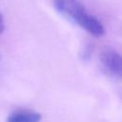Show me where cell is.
Returning <instances> with one entry per match:
<instances>
[{
	"label": "cell",
	"instance_id": "cell-2",
	"mask_svg": "<svg viewBox=\"0 0 122 122\" xmlns=\"http://www.w3.org/2000/svg\"><path fill=\"white\" fill-rule=\"evenodd\" d=\"M100 60L112 75L122 79V55L113 50H104L100 53Z\"/></svg>",
	"mask_w": 122,
	"mask_h": 122
},
{
	"label": "cell",
	"instance_id": "cell-1",
	"mask_svg": "<svg viewBox=\"0 0 122 122\" xmlns=\"http://www.w3.org/2000/svg\"><path fill=\"white\" fill-rule=\"evenodd\" d=\"M56 10L66 17L72 20L92 35L100 37L104 35L103 25L92 14H90L79 0H53Z\"/></svg>",
	"mask_w": 122,
	"mask_h": 122
},
{
	"label": "cell",
	"instance_id": "cell-3",
	"mask_svg": "<svg viewBox=\"0 0 122 122\" xmlns=\"http://www.w3.org/2000/svg\"><path fill=\"white\" fill-rule=\"evenodd\" d=\"M41 115L33 111H17L12 112L7 119V122H40Z\"/></svg>",
	"mask_w": 122,
	"mask_h": 122
},
{
	"label": "cell",
	"instance_id": "cell-4",
	"mask_svg": "<svg viewBox=\"0 0 122 122\" xmlns=\"http://www.w3.org/2000/svg\"><path fill=\"white\" fill-rule=\"evenodd\" d=\"M4 29H5V23H4V18H3V16H2V14H1V12H0V33L4 30Z\"/></svg>",
	"mask_w": 122,
	"mask_h": 122
}]
</instances>
